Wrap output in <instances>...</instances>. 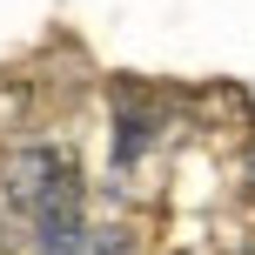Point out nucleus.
Returning <instances> with one entry per match:
<instances>
[{
	"label": "nucleus",
	"mask_w": 255,
	"mask_h": 255,
	"mask_svg": "<svg viewBox=\"0 0 255 255\" xmlns=\"http://www.w3.org/2000/svg\"><path fill=\"white\" fill-rule=\"evenodd\" d=\"M27 242H34V255H74L81 235H88V181H81L74 161L54 168V181L34 195V208H27Z\"/></svg>",
	"instance_id": "nucleus-1"
},
{
	"label": "nucleus",
	"mask_w": 255,
	"mask_h": 255,
	"mask_svg": "<svg viewBox=\"0 0 255 255\" xmlns=\"http://www.w3.org/2000/svg\"><path fill=\"white\" fill-rule=\"evenodd\" d=\"M161 128H168L161 101L148 88H134V81H115V175H134L161 148Z\"/></svg>",
	"instance_id": "nucleus-2"
},
{
	"label": "nucleus",
	"mask_w": 255,
	"mask_h": 255,
	"mask_svg": "<svg viewBox=\"0 0 255 255\" xmlns=\"http://www.w3.org/2000/svg\"><path fill=\"white\" fill-rule=\"evenodd\" d=\"M61 161H67V154L54 148V141H20V148H7V154H0V195L27 215L34 195L54 181V168H61Z\"/></svg>",
	"instance_id": "nucleus-3"
},
{
	"label": "nucleus",
	"mask_w": 255,
	"mask_h": 255,
	"mask_svg": "<svg viewBox=\"0 0 255 255\" xmlns=\"http://www.w3.org/2000/svg\"><path fill=\"white\" fill-rule=\"evenodd\" d=\"M74 255H134V235H128L121 222H101V229L88 222V235H81Z\"/></svg>",
	"instance_id": "nucleus-4"
}]
</instances>
